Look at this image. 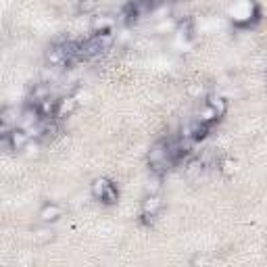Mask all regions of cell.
Wrapping results in <instances>:
<instances>
[{
    "mask_svg": "<svg viewBox=\"0 0 267 267\" xmlns=\"http://www.w3.org/2000/svg\"><path fill=\"white\" fill-rule=\"evenodd\" d=\"M79 11L82 13H90V11H94L96 7H98V0H79Z\"/></svg>",
    "mask_w": 267,
    "mask_h": 267,
    "instance_id": "cell-12",
    "label": "cell"
},
{
    "mask_svg": "<svg viewBox=\"0 0 267 267\" xmlns=\"http://www.w3.org/2000/svg\"><path fill=\"white\" fill-rule=\"evenodd\" d=\"M50 96V86L48 84H38V86H34V90H32V94H30V104H40L44 98H48Z\"/></svg>",
    "mask_w": 267,
    "mask_h": 267,
    "instance_id": "cell-6",
    "label": "cell"
},
{
    "mask_svg": "<svg viewBox=\"0 0 267 267\" xmlns=\"http://www.w3.org/2000/svg\"><path fill=\"white\" fill-rule=\"evenodd\" d=\"M163 207V200L159 194H148L144 198V203H142V213H152V215H157Z\"/></svg>",
    "mask_w": 267,
    "mask_h": 267,
    "instance_id": "cell-5",
    "label": "cell"
},
{
    "mask_svg": "<svg viewBox=\"0 0 267 267\" xmlns=\"http://www.w3.org/2000/svg\"><path fill=\"white\" fill-rule=\"evenodd\" d=\"M90 190H92V196H94V198L102 200V203H106V205L117 203L119 192H117V188L111 184L109 180H104V177H98V180H94Z\"/></svg>",
    "mask_w": 267,
    "mask_h": 267,
    "instance_id": "cell-1",
    "label": "cell"
},
{
    "mask_svg": "<svg viewBox=\"0 0 267 267\" xmlns=\"http://www.w3.org/2000/svg\"><path fill=\"white\" fill-rule=\"evenodd\" d=\"M57 109H59V100L48 96V98H44L40 104H38V111H40V117L42 119H52L57 117Z\"/></svg>",
    "mask_w": 267,
    "mask_h": 267,
    "instance_id": "cell-4",
    "label": "cell"
},
{
    "mask_svg": "<svg viewBox=\"0 0 267 267\" xmlns=\"http://www.w3.org/2000/svg\"><path fill=\"white\" fill-rule=\"evenodd\" d=\"M154 219H157V215H152V213H142V224L152 226V224H154Z\"/></svg>",
    "mask_w": 267,
    "mask_h": 267,
    "instance_id": "cell-14",
    "label": "cell"
},
{
    "mask_svg": "<svg viewBox=\"0 0 267 267\" xmlns=\"http://www.w3.org/2000/svg\"><path fill=\"white\" fill-rule=\"evenodd\" d=\"M9 138H11V146H13V150H21V148H25V146L30 144V140H32L23 127L11 129V131H9Z\"/></svg>",
    "mask_w": 267,
    "mask_h": 267,
    "instance_id": "cell-3",
    "label": "cell"
},
{
    "mask_svg": "<svg viewBox=\"0 0 267 267\" xmlns=\"http://www.w3.org/2000/svg\"><path fill=\"white\" fill-rule=\"evenodd\" d=\"M159 188H161V175H154V173H152V180H148L146 190H148V194H157Z\"/></svg>",
    "mask_w": 267,
    "mask_h": 267,
    "instance_id": "cell-11",
    "label": "cell"
},
{
    "mask_svg": "<svg viewBox=\"0 0 267 267\" xmlns=\"http://www.w3.org/2000/svg\"><path fill=\"white\" fill-rule=\"evenodd\" d=\"M196 119H198V121H205V123H213V121H217L219 117H217L215 111L205 102V106L198 111V117H196Z\"/></svg>",
    "mask_w": 267,
    "mask_h": 267,
    "instance_id": "cell-10",
    "label": "cell"
},
{
    "mask_svg": "<svg viewBox=\"0 0 267 267\" xmlns=\"http://www.w3.org/2000/svg\"><path fill=\"white\" fill-rule=\"evenodd\" d=\"M75 109V98L73 96H65L59 100V109H57V117H67L71 115Z\"/></svg>",
    "mask_w": 267,
    "mask_h": 267,
    "instance_id": "cell-8",
    "label": "cell"
},
{
    "mask_svg": "<svg viewBox=\"0 0 267 267\" xmlns=\"http://www.w3.org/2000/svg\"><path fill=\"white\" fill-rule=\"evenodd\" d=\"M207 104L215 111L217 113V117H221V115H226V111H228V102H226V98H221V96H209L207 98Z\"/></svg>",
    "mask_w": 267,
    "mask_h": 267,
    "instance_id": "cell-9",
    "label": "cell"
},
{
    "mask_svg": "<svg viewBox=\"0 0 267 267\" xmlns=\"http://www.w3.org/2000/svg\"><path fill=\"white\" fill-rule=\"evenodd\" d=\"M46 61L50 67H65L67 65V55L63 50V44H52L46 50Z\"/></svg>",
    "mask_w": 267,
    "mask_h": 267,
    "instance_id": "cell-2",
    "label": "cell"
},
{
    "mask_svg": "<svg viewBox=\"0 0 267 267\" xmlns=\"http://www.w3.org/2000/svg\"><path fill=\"white\" fill-rule=\"evenodd\" d=\"M59 217H61V209H59L57 205H52V203L44 205V207L40 209V219L44 221V224H52V221H57Z\"/></svg>",
    "mask_w": 267,
    "mask_h": 267,
    "instance_id": "cell-7",
    "label": "cell"
},
{
    "mask_svg": "<svg viewBox=\"0 0 267 267\" xmlns=\"http://www.w3.org/2000/svg\"><path fill=\"white\" fill-rule=\"evenodd\" d=\"M36 240L38 242H50L52 240V232L50 230H38L36 232Z\"/></svg>",
    "mask_w": 267,
    "mask_h": 267,
    "instance_id": "cell-13",
    "label": "cell"
}]
</instances>
